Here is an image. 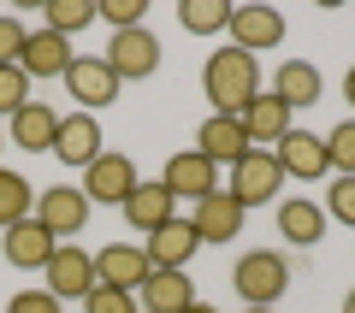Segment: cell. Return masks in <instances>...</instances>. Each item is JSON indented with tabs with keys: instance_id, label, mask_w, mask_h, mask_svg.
Masks as SVG:
<instances>
[{
	"instance_id": "cell-1",
	"label": "cell",
	"mask_w": 355,
	"mask_h": 313,
	"mask_svg": "<svg viewBox=\"0 0 355 313\" xmlns=\"http://www.w3.org/2000/svg\"><path fill=\"white\" fill-rule=\"evenodd\" d=\"M202 89L214 100V113H231L237 118L254 95H261V60L243 48H214L207 53V71H202Z\"/></svg>"
},
{
	"instance_id": "cell-2",
	"label": "cell",
	"mask_w": 355,
	"mask_h": 313,
	"mask_svg": "<svg viewBox=\"0 0 355 313\" xmlns=\"http://www.w3.org/2000/svg\"><path fill=\"white\" fill-rule=\"evenodd\" d=\"M231 284H237V296L249 301V307H272V301L291 289V266H284L279 249H249L237 260V272H231Z\"/></svg>"
},
{
	"instance_id": "cell-3",
	"label": "cell",
	"mask_w": 355,
	"mask_h": 313,
	"mask_svg": "<svg viewBox=\"0 0 355 313\" xmlns=\"http://www.w3.org/2000/svg\"><path fill=\"white\" fill-rule=\"evenodd\" d=\"M107 71L119 77V83H142V77L160 71V42H154V30H113V42H107Z\"/></svg>"
},
{
	"instance_id": "cell-4",
	"label": "cell",
	"mask_w": 355,
	"mask_h": 313,
	"mask_svg": "<svg viewBox=\"0 0 355 313\" xmlns=\"http://www.w3.org/2000/svg\"><path fill=\"white\" fill-rule=\"evenodd\" d=\"M279 189H284V172H279V160H272V148H249L231 166V195H237L243 213H249V207H266Z\"/></svg>"
},
{
	"instance_id": "cell-5",
	"label": "cell",
	"mask_w": 355,
	"mask_h": 313,
	"mask_svg": "<svg viewBox=\"0 0 355 313\" xmlns=\"http://www.w3.org/2000/svg\"><path fill=\"white\" fill-rule=\"evenodd\" d=\"M89 195L77 184H48V189H36V225H48V237L60 242V237H77V231L89 225Z\"/></svg>"
},
{
	"instance_id": "cell-6",
	"label": "cell",
	"mask_w": 355,
	"mask_h": 313,
	"mask_svg": "<svg viewBox=\"0 0 355 313\" xmlns=\"http://www.w3.org/2000/svg\"><path fill=\"white\" fill-rule=\"evenodd\" d=\"M137 184H142V177H137V160L107 148L95 166H83V184H77V189L89 195V207H119V201H125Z\"/></svg>"
},
{
	"instance_id": "cell-7",
	"label": "cell",
	"mask_w": 355,
	"mask_h": 313,
	"mask_svg": "<svg viewBox=\"0 0 355 313\" xmlns=\"http://www.w3.org/2000/svg\"><path fill=\"white\" fill-rule=\"evenodd\" d=\"M119 77L107 71V60H95V53H77L71 65H65V95L83 107V113H101V107H113L119 100Z\"/></svg>"
},
{
	"instance_id": "cell-8",
	"label": "cell",
	"mask_w": 355,
	"mask_h": 313,
	"mask_svg": "<svg viewBox=\"0 0 355 313\" xmlns=\"http://www.w3.org/2000/svg\"><path fill=\"white\" fill-rule=\"evenodd\" d=\"M231 48L243 53H261V48H284V12L279 6H231V24H225Z\"/></svg>"
},
{
	"instance_id": "cell-9",
	"label": "cell",
	"mask_w": 355,
	"mask_h": 313,
	"mask_svg": "<svg viewBox=\"0 0 355 313\" xmlns=\"http://www.w3.org/2000/svg\"><path fill=\"white\" fill-rule=\"evenodd\" d=\"M160 184H166V195H172V201H202V195H214V189H219V166L207 160V154L184 148V154L166 160Z\"/></svg>"
},
{
	"instance_id": "cell-10",
	"label": "cell",
	"mask_w": 355,
	"mask_h": 313,
	"mask_svg": "<svg viewBox=\"0 0 355 313\" xmlns=\"http://www.w3.org/2000/svg\"><path fill=\"white\" fill-rule=\"evenodd\" d=\"M272 160H279V172L296 177V184H320V177L331 172V160H326V136H320V130H291V136L272 148Z\"/></svg>"
},
{
	"instance_id": "cell-11",
	"label": "cell",
	"mask_w": 355,
	"mask_h": 313,
	"mask_svg": "<svg viewBox=\"0 0 355 313\" xmlns=\"http://www.w3.org/2000/svg\"><path fill=\"white\" fill-rule=\"evenodd\" d=\"M243 207H237V195L231 189H214V195H202V201H190V225H196V237L202 242H237L243 237Z\"/></svg>"
},
{
	"instance_id": "cell-12",
	"label": "cell",
	"mask_w": 355,
	"mask_h": 313,
	"mask_svg": "<svg viewBox=\"0 0 355 313\" xmlns=\"http://www.w3.org/2000/svg\"><path fill=\"white\" fill-rule=\"evenodd\" d=\"M42 272H48V289H53L60 301H83L89 289H95V254L77 249V242H60L53 260L42 266Z\"/></svg>"
},
{
	"instance_id": "cell-13",
	"label": "cell",
	"mask_w": 355,
	"mask_h": 313,
	"mask_svg": "<svg viewBox=\"0 0 355 313\" xmlns=\"http://www.w3.org/2000/svg\"><path fill=\"white\" fill-rule=\"evenodd\" d=\"M196 249H202V237H196V225H190V219H166V225L154 231V237H142V254H148V266H154V272H184Z\"/></svg>"
},
{
	"instance_id": "cell-14",
	"label": "cell",
	"mask_w": 355,
	"mask_h": 313,
	"mask_svg": "<svg viewBox=\"0 0 355 313\" xmlns=\"http://www.w3.org/2000/svg\"><path fill=\"white\" fill-rule=\"evenodd\" d=\"M249 148H254L249 130H243V118H231V113H207L202 130H196V154H207L214 166H237Z\"/></svg>"
},
{
	"instance_id": "cell-15",
	"label": "cell",
	"mask_w": 355,
	"mask_h": 313,
	"mask_svg": "<svg viewBox=\"0 0 355 313\" xmlns=\"http://www.w3.org/2000/svg\"><path fill=\"white\" fill-rule=\"evenodd\" d=\"M148 254L137 249V242H107L101 254H95V284H113V289H130L137 296L142 284H148Z\"/></svg>"
},
{
	"instance_id": "cell-16",
	"label": "cell",
	"mask_w": 355,
	"mask_h": 313,
	"mask_svg": "<svg viewBox=\"0 0 355 313\" xmlns=\"http://www.w3.org/2000/svg\"><path fill=\"white\" fill-rule=\"evenodd\" d=\"M101 125H95V113H65L60 118V136H53V154H60L65 166H77V172H83V166H95L101 160Z\"/></svg>"
},
{
	"instance_id": "cell-17",
	"label": "cell",
	"mask_w": 355,
	"mask_h": 313,
	"mask_svg": "<svg viewBox=\"0 0 355 313\" xmlns=\"http://www.w3.org/2000/svg\"><path fill=\"white\" fill-rule=\"evenodd\" d=\"M53 136H60V113L48 100H24L12 118H6V142H18L24 154H48Z\"/></svg>"
},
{
	"instance_id": "cell-18",
	"label": "cell",
	"mask_w": 355,
	"mask_h": 313,
	"mask_svg": "<svg viewBox=\"0 0 355 313\" xmlns=\"http://www.w3.org/2000/svg\"><path fill=\"white\" fill-rule=\"evenodd\" d=\"M119 213H125L130 231H142V237H154V231L166 225V219H178V201L166 195V184L154 177V184H137L125 201H119Z\"/></svg>"
},
{
	"instance_id": "cell-19",
	"label": "cell",
	"mask_w": 355,
	"mask_h": 313,
	"mask_svg": "<svg viewBox=\"0 0 355 313\" xmlns=\"http://www.w3.org/2000/svg\"><path fill=\"white\" fill-rule=\"evenodd\" d=\"M77 53H71V42L65 36H53L48 24L42 30H30L24 36V53H18V71L24 77H65V65H71Z\"/></svg>"
},
{
	"instance_id": "cell-20",
	"label": "cell",
	"mask_w": 355,
	"mask_h": 313,
	"mask_svg": "<svg viewBox=\"0 0 355 313\" xmlns=\"http://www.w3.org/2000/svg\"><path fill=\"white\" fill-rule=\"evenodd\" d=\"M237 118H243V130H249V142H254V148H261V142H266V148H279V142L296 130V125H291V107H284L279 95H254Z\"/></svg>"
},
{
	"instance_id": "cell-21",
	"label": "cell",
	"mask_w": 355,
	"mask_h": 313,
	"mask_svg": "<svg viewBox=\"0 0 355 313\" xmlns=\"http://www.w3.org/2000/svg\"><path fill=\"white\" fill-rule=\"evenodd\" d=\"M0 242H6V260H12L18 272H42V266L53 260V249H60V242L48 237V225H36V219H24V225H12V231H0Z\"/></svg>"
},
{
	"instance_id": "cell-22",
	"label": "cell",
	"mask_w": 355,
	"mask_h": 313,
	"mask_svg": "<svg viewBox=\"0 0 355 313\" xmlns=\"http://www.w3.org/2000/svg\"><path fill=\"white\" fill-rule=\"evenodd\" d=\"M190 307H196L190 272H148V284H142V313H190Z\"/></svg>"
},
{
	"instance_id": "cell-23",
	"label": "cell",
	"mask_w": 355,
	"mask_h": 313,
	"mask_svg": "<svg viewBox=\"0 0 355 313\" xmlns=\"http://www.w3.org/2000/svg\"><path fill=\"white\" fill-rule=\"evenodd\" d=\"M320 65H308V60H284L279 65V77H272V95L291 107V113H302V107H314L320 100Z\"/></svg>"
},
{
	"instance_id": "cell-24",
	"label": "cell",
	"mask_w": 355,
	"mask_h": 313,
	"mask_svg": "<svg viewBox=\"0 0 355 313\" xmlns=\"http://www.w3.org/2000/svg\"><path fill=\"white\" fill-rule=\"evenodd\" d=\"M279 237H291V242H320L326 237V207L320 201H308V195H291V201H279Z\"/></svg>"
},
{
	"instance_id": "cell-25",
	"label": "cell",
	"mask_w": 355,
	"mask_h": 313,
	"mask_svg": "<svg viewBox=\"0 0 355 313\" xmlns=\"http://www.w3.org/2000/svg\"><path fill=\"white\" fill-rule=\"evenodd\" d=\"M24 219H36V189H30L18 172H6V166H0V231L24 225Z\"/></svg>"
},
{
	"instance_id": "cell-26",
	"label": "cell",
	"mask_w": 355,
	"mask_h": 313,
	"mask_svg": "<svg viewBox=\"0 0 355 313\" xmlns=\"http://www.w3.org/2000/svg\"><path fill=\"white\" fill-rule=\"evenodd\" d=\"M178 24L190 30V36H219V30L231 24V6L225 0H184V6H178Z\"/></svg>"
},
{
	"instance_id": "cell-27",
	"label": "cell",
	"mask_w": 355,
	"mask_h": 313,
	"mask_svg": "<svg viewBox=\"0 0 355 313\" xmlns=\"http://www.w3.org/2000/svg\"><path fill=\"white\" fill-rule=\"evenodd\" d=\"M83 24H95V0H48V30L71 42Z\"/></svg>"
},
{
	"instance_id": "cell-28",
	"label": "cell",
	"mask_w": 355,
	"mask_h": 313,
	"mask_svg": "<svg viewBox=\"0 0 355 313\" xmlns=\"http://www.w3.org/2000/svg\"><path fill=\"white\" fill-rule=\"evenodd\" d=\"M326 160L338 177H355V118H343V125H331L326 136Z\"/></svg>"
},
{
	"instance_id": "cell-29",
	"label": "cell",
	"mask_w": 355,
	"mask_h": 313,
	"mask_svg": "<svg viewBox=\"0 0 355 313\" xmlns=\"http://www.w3.org/2000/svg\"><path fill=\"white\" fill-rule=\"evenodd\" d=\"M95 18H107L113 30H142L148 24V0H95Z\"/></svg>"
},
{
	"instance_id": "cell-30",
	"label": "cell",
	"mask_w": 355,
	"mask_h": 313,
	"mask_svg": "<svg viewBox=\"0 0 355 313\" xmlns=\"http://www.w3.org/2000/svg\"><path fill=\"white\" fill-rule=\"evenodd\" d=\"M320 207H326V219H338V225L355 231V177H331V195Z\"/></svg>"
},
{
	"instance_id": "cell-31",
	"label": "cell",
	"mask_w": 355,
	"mask_h": 313,
	"mask_svg": "<svg viewBox=\"0 0 355 313\" xmlns=\"http://www.w3.org/2000/svg\"><path fill=\"white\" fill-rule=\"evenodd\" d=\"M83 313H137V296L130 289H113V284H95L83 296Z\"/></svg>"
},
{
	"instance_id": "cell-32",
	"label": "cell",
	"mask_w": 355,
	"mask_h": 313,
	"mask_svg": "<svg viewBox=\"0 0 355 313\" xmlns=\"http://www.w3.org/2000/svg\"><path fill=\"white\" fill-rule=\"evenodd\" d=\"M24 100H30V77L18 65H0V118H12Z\"/></svg>"
},
{
	"instance_id": "cell-33",
	"label": "cell",
	"mask_w": 355,
	"mask_h": 313,
	"mask_svg": "<svg viewBox=\"0 0 355 313\" xmlns=\"http://www.w3.org/2000/svg\"><path fill=\"white\" fill-rule=\"evenodd\" d=\"M24 18H12V12H0V65H18V53H24Z\"/></svg>"
},
{
	"instance_id": "cell-34",
	"label": "cell",
	"mask_w": 355,
	"mask_h": 313,
	"mask_svg": "<svg viewBox=\"0 0 355 313\" xmlns=\"http://www.w3.org/2000/svg\"><path fill=\"white\" fill-rule=\"evenodd\" d=\"M6 313H65V301L53 296V289H18Z\"/></svg>"
},
{
	"instance_id": "cell-35",
	"label": "cell",
	"mask_w": 355,
	"mask_h": 313,
	"mask_svg": "<svg viewBox=\"0 0 355 313\" xmlns=\"http://www.w3.org/2000/svg\"><path fill=\"white\" fill-rule=\"evenodd\" d=\"M343 95H349V107H355V65H349V77H343Z\"/></svg>"
},
{
	"instance_id": "cell-36",
	"label": "cell",
	"mask_w": 355,
	"mask_h": 313,
	"mask_svg": "<svg viewBox=\"0 0 355 313\" xmlns=\"http://www.w3.org/2000/svg\"><path fill=\"white\" fill-rule=\"evenodd\" d=\"M190 313H219V307H207V301H196V307H190Z\"/></svg>"
},
{
	"instance_id": "cell-37",
	"label": "cell",
	"mask_w": 355,
	"mask_h": 313,
	"mask_svg": "<svg viewBox=\"0 0 355 313\" xmlns=\"http://www.w3.org/2000/svg\"><path fill=\"white\" fill-rule=\"evenodd\" d=\"M343 313H355V289H349V301H343Z\"/></svg>"
},
{
	"instance_id": "cell-38",
	"label": "cell",
	"mask_w": 355,
	"mask_h": 313,
	"mask_svg": "<svg viewBox=\"0 0 355 313\" xmlns=\"http://www.w3.org/2000/svg\"><path fill=\"white\" fill-rule=\"evenodd\" d=\"M249 313H279V307H249Z\"/></svg>"
},
{
	"instance_id": "cell-39",
	"label": "cell",
	"mask_w": 355,
	"mask_h": 313,
	"mask_svg": "<svg viewBox=\"0 0 355 313\" xmlns=\"http://www.w3.org/2000/svg\"><path fill=\"white\" fill-rule=\"evenodd\" d=\"M0 148H6V142H0Z\"/></svg>"
}]
</instances>
